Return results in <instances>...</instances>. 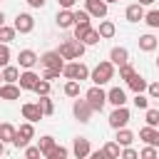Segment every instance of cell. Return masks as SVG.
<instances>
[{
  "label": "cell",
  "mask_w": 159,
  "mask_h": 159,
  "mask_svg": "<svg viewBox=\"0 0 159 159\" xmlns=\"http://www.w3.org/2000/svg\"><path fill=\"white\" fill-rule=\"evenodd\" d=\"M37 80H40V75H37V72H32V70H25V72H20V77H17V84H20V89H35Z\"/></svg>",
  "instance_id": "5bb4252c"
},
{
  "label": "cell",
  "mask_w": 159,
  "mask_h": 159,
  "mask_svg": "<svg viewBox=\"0 0 159 159\" xmlns=\"http://www.w3.org/2000/svg\"><path fill=\"white\" fill-rule=\"evenodd\" d=\"M55 144H57V142H55V137H50V134H45V137H40V144H37V147H40V152H42V157H47V154H50V152L55 149Z\"/></svg>",
  "instance_id": "4316f807"
},
{
  "label": "cell",
  "mask_w": 159,
  "mask_h": 159,
  "mask_svg": "<svg viewBox=\"0 0 159 159\" xmlns=\"http://www.w3.org/2000/svg\"><path fill=\"white\" fill-rule=\"evenodd\" d=\"M62 75H65L67 80L82 82V80H89V67H87L84 62H67V65L62 67Z\"/></svg>",
  "instance_id": "277c9868"
},
{
  "label": "cell",
  "mask_w": 159,
  "mask_h": 159,
  "mask_svg": "<svg viewBox=\"0 0 159 159\" xmlns=\"http://www.w3.org/2000/svg\"><path fill=\"white\" fill-rule=\"evenodd\" d=\"M147 94H149L152 99H159V82H152V84H147Z\"/></svg>",
  "instance_id": "f6af8a7d"
},
{
  "label": "cell",
  "mask_w": 159,
  "mask_h": 159,
  "mask_svg": "<svg viewBox=\"0 0 159 159\" xmlns=\"http://www.w3.org/2000/svg\"><path fill=\"white\" fill-rule=\"evenodd\" d=\"M45 2H47V0H27L30 7H45Z\"/></svg>",
  "instance_id": "c3c4849f"
},
{
  "label": "cell",
  "mask_w": 159,
  "mask_h": 159,
  "mask_svg": "<svg viewBox=\"0 0 159 159\" xmlns=\"http://www.w3.org/2000/svg\"><path fill=\"white\" fill-rule=\"evenodd\" d=\"M40 65L42 67H65V62H62V55L57 52V50H50V52H45L42 57H40Z\"/></svg>",
  "instance_id": "4fadbf2b"
},
{
  "label": "cell",
  "mask_w": 159,
  "mask_h": 159,
  "mask_svg": "<svg viewBox=\"0 0 159 159\" xmlns=\"http://www.w3.org/2000/svg\"><path fill=\"white\" fill-rule=\"evenodd\" d=\"M134 75V67L129 65V62H124V65H119V80H129Z\"/></svg>",
  "instance_id": "f35d334b"
},
{
  "label": "cell",
  "mask_w": 159,
  "mask_h": 159,
  "mask_svg": "<svg viewBox=\"0 0 159 159\" xmlns=\"http://www.w3.org/2000/svg\"><path fill=\"white\" fill-rule=\"evenodd\" d=\"M15 35H17V30H15V27H10V25H0V42L10 45V42L15 40Z\"/></svg>",
  "instance_id": "83f0119b"
},
{
  "label": "cell",
  "mask_w": 159,
  "mask_h": 159,
  "mask_svg": "<svg viewBox=\"0 0 159 159\" xmlns=\"http://www.w3.org/2000/svg\"><path fill=\"white\" fill-rule=\"evenodd\" d=\"M89 152H92L89 139H87V137H77L75 144H72V154H75L77 159H84V157H89Z\"/></svg>",
  "instance_id": "9a60e30c"
},
{
  "label": "cell",
  "mask_w": 159,
  "mask_h": 159,
  "mask_svg": "<svg viewBox=\"0 0 159 159\" xmlns=\"http://www.w3.org/2000/svg\"><path fill=\"white\" fill-rule=\"evenodd\" d=\"M65 94L67 97H80V82L77 80H67L65 82Z\"/></svg>",
  "instance_id": "d6a6232c"
},
{
  "label": "cell",
  "mask_w": 159,
  "mask_h": 159,
  "mask_svg": "<svg viewBox=\"0 0 159 159\" xmlns=\"http://www.w3.org/2000/svg\"><path fill=\"white\" fill-rule=\"evenodd\" d=\"M129 119H132L129 109H127L124 104H119V107H114V109H112V114H109V127H112V129L127 127V124H129Z\"/></svg>",
  "instance_id": "8992f818"
},
{
  "label": "cell",
  "mask_w": 159,
  "mask_h": 159,
  "mask_svg": "<svg viewBox=\"0 0 159 159\" xmlns=\"http://www.w3.org/2000/svg\"><path fill=\"white\" fill-rule=\"evenodd\" d=\"M144 112H147V114H144V122H147L149 127H159V109H152V107H147Z\"/></svg>",
  "instance_id": "1f68e13d"
},
{
  "label": "cell",
  "mask_w": 159,
  "mask_h": 159,
  "mask_svg": "<svg viewBox=\"0 0 159 159\" xmlns=\"http://www.w3.org/2000/svg\"><path fill=\"white\" fill-rule=\"evenodd\" d=\"M50 89H52V82H50V80H45V77H40L32 92H35V94L40 97V94H50Z\"/></svg>",
  "instance_id": "f546056e"
},
{
  "label": "cell",
  "mask_w": 159,
  "mask_h": 159,
  "mask_svg": "<svg viewBox=\"0 0 159 159\" xmlns=\"http://www.w3.org/2000/svg\"><path fill=\"white\" fill-rule=\"evenodd\" d=\"M55 22H57V27H62V30H67V27H72V25H75V15H72V10H67V7H62V10L57 12V17H55Z\"/></svg>",
  "instance_id": "d6986e66"
},
{
  "label": "cell",
  "mask_w": 159,
  "mask_h": 159,
  "mask_svg": "<svg viewBox=\"0 0 159 159\" xmlns=\"http://www.w3.org/2000/svg\"><path fill=\"white\" fill-rule=\"evenodd\" d=\"M20 84L17 82H2L0 84V99H5V102H15V99H20Z\"/></svg>",
  "instance_id": "9c48e42d"
},
{
  "label": "cell",
  "mask_w": 159,
  "mask_h": 159,
  "mask_svg": "<svg viewBox=\"0 0 159 159\" xmlns=\"http://www.w3.org/2000/svg\"><path fill=\"white\" fill-rule=\"evenodd\" d=\"M104 2H107V5H109V2H119V0H104Z\"/></svg>",
  "instance_id": "db71d44e"
},
{
  "label": "cell",
  "mask_w": 159,
  "mask_h": 159,
  "mask_svg": "<svg viewBox=\"0 0 159 159\" xmlns=\"http://www.w3.org/2000/svg\"><path fill=\"white\" fill-rule=\"evenodd\" d=\"M22 117L35 124V122H40L45 114H42V109L37 107V102H25V104H22Z\"/></svg>",
  "instance_id": "7c38bea8"
},
{
  "label": "cell",
  "mask_w": 159,
  "mask_h": 159,
  "mask_svg": "<svg viewBox=\"0 0 159 159\" xmlns=\"http://www.w3.org/2000/svg\"><path fill=\"white\" fill-rule=\"evenodd\" d=\"M5 65H10V47H7L5 42H0V70H2Z\"/></svg>",
  "instance_id": "74e56055"
},
{
  "label": "cell",
  "mask_w": 159,
  "mask_h": 159,
  "mask_svg": "<svg viewBox=\"0 0 159 159\" xmlns=\"http://www.w3.org/2000/svg\"><path fill=\"white\" fill-rule=\"evenodd\" d=\"M0 80H2V72H0Z\"/></svg>",
  "instance_id": "9f6ffc18"
},
{
  "label": "cell",
  "mask_w": 159,
  "mask_h": 159,
  "mask_svg": "<svg viewBox=\"0 0 159 159\" xmlns=\"http://www.w3.org/2000/svg\"><path fill=\"white\" fill-rule=\"evenodd\" d=\"M109 62H112L114 67L129 62V52H127V47H112V50H109Z\"/></svg>",
  "instance_id": "ac0fdd59"
},
{
  "label": "cell",
  "mask_w": 159,
  "mask_h": 159,
  "mask_svg": "<svg viewBox=\"0 0 159 159\" xmlns=\"http://www.w3.org/2000/svg\"><path fill=\"white\" fill-rule=\"evenodd\" d=\"M139 139L144 142V144H152V147H159V129L157 127H142L139 129Z\"/></svg>",
  "instance_id": "2e32d148"
},
{
  "label": "cell",
  "mask_w": 159,
  "mask_h": 159,
  "mask_svg": "<svg viewBox=\"0 0 159 159\" xmlns=\"http://www.w3.org/2000/svg\"><path fill=\"white\" fill-rule=\"evenodd\" d=\"M17 77H20V67H15V65L2 67V82H17Z\"/></svg>",
  "instance_id": "484cf974"
},
{
  "label": "cell",
  "mask_w": 159,
  "mask_h": 159,
  "mask_svg": "<svg viewBox=\"0 0 159 159\" xmlns=\"http://www.w3.org/2000/svg\"><path fill=\"white\" fill-rule=\"evenodd\" d=\"M2 154H5V142L0 139V157H2Z\"/></svg>",
  "instance_id": "816d5d0a"
},
{
  "label": "cell",
  "mask_w": 159,
  "mask_h": 159,
  "mask_svg": "<svg viewBox=\"0 0 159 159\" xmlns=\"http://www.w3.org/2000/svg\"><path fill=\"white\" fill-rule=\"evenodd\" d=\"M25 157L27 159H37V157H42V152H40V147H25Z\"/></svg>",
  "instance_id": "ee69618b"
},
{
  "label": "cell",
  "mask_w": 159,
  "mask_h": 159,
  "mask_svg": "<svg viewBox=\"0 0 159 159\" xmlns=\"http://www.w3.org/2000/svg\"><path fill=\"white\" fill-rule=\"evenodd\" d=\"M84 10L92 15V17H107V2L104 0H84Z\"/></svg>",
  "instance_id": "30bf717a"
},
{
  "label": "cell",
  "mask_w": 159,
  "mask_h": 159,
  "mask_svg": "<svg viewBox=\"0 0 159 159\" xmlns=\"http://www.w3.org/2000/svg\"><path fill=\"white\" fill-rule=\"evenodd\" d=\"M84 42L82 40H77V37H70V40H65L60 47H57V52L62 55V60H80L82 55H84Z\"/></svg>",
  "instance_id": "6da1fadb"
},
{
  "label": "cell",
  "mask_w": 159,
  "mask_h": 159,
  "mask_svg": "<svg viewBox=\"0 0 159 159\" xmlns=\"http://www.w3.org/2000/svg\"><path fill=\"white\" fill-rule=\"evenodd\" d=\"M127 84H129V89H132V92H147V84H149V82H147L142 75H137V72H134V75L127 80Z\"/></svg>",
  "instance_id": "7402d4cb"
},
{
  "label": "cell",
  "mask_w": 159,
  "mask_h": 159,
  "mask_svg": "<svg viewBox=\"0 0 159 159\" xmlns=\"http://www.w3.org/2000/svg\"><path fill=\"white\" fill-rule=\"evenodd\" d=\"M0 25H5V12L0 10Z\"/></svg>",
  "instance_id": "f5cc1de1"
},
{
  "label": "cell",
  "mask_w": 159,
  "mask_h": 159,
  "mask_svg": "<svg viewBox=\"0 0 159 159\" xmlns=\"http://www.w3.org/2000/svg\"><path fill=\"white\" fill-rule=\"evenodd\" d=\"M32 137H35V127H32V122H25V124L17 127V132H15V137H12V144H15L17 149H25Z\"/></svg>",
  "instance_id": "5b68a950"
},
{
  "label": "cell",
  "mask_w": 159,
  "mask_h": 159,
  "mask_svg": "<svg viewBox=\"0 0 159 159\" xmlns=\"http://www.w3.org/2000/svg\"><path fill=\"white\" fill-rule=\"evenodd\" d=\"M37 107L42 109V114H45V117L55 114V102L50 99V94H40V99H37Z\"/></svg>",
  "instance_id": "d4e9b609"
},
{
  "label": "cell",
  "mask_w": 159,
  "mask_h": 159,
  "mask_svg": "<svg viewBox=\"0 0 159 159\" xmlns=\"http://www.w3.org/2000/svg\"><path fill=\"white\" fill-rule=\"evenodd\" d=\"M134 107L137 109H147L149 107V94H144V92H134Z\"/></svg>",
  "instance_id": "836d02e7"
},
{
  "label": "cell",
  "mask_w": 159,
  "mask_h": 159,
  "mask_svg": "<svg viewBox=\"0 0 159 159\" xmlns=\"http://www.w3.org/2000/svg\"><path fill=\"white\" fill-rule=\"evenodd\" d=\"M97 32H99V37H102V40H109V37H114L117 27H114V22H112V20H102V22H99V27H97Z\"/></svg>",
  "instance_id": "603a6c76"
},
{
  "label": "cell",
  "mask_w": 159,
  "mask_h": 159,
  "mask_svg": "<svg viewBox=\"0 0 159 159\" xmlns=\"http://www.w3.org/2000/svg\"><path fill=\"white\" fill-rule=\"evenodd\" d=\"M72 15H75V25L77 22H89V12L87 10H72Z\"/></svg>",
  "instance_id": "7bdbcfd3"
},
{
  "label": "cell",
  "mask_w": 159,
  "mask_h": 159,
  "mask_svg": "<svg viewBox=\"0 0 159 159\" xmlns=\"http://www.w3.org/2000/svg\"><path fill=\"white\" fill-rule=\"evenodd\" d=\"M144 22L149 25V27H159V7L157 10H149V12H144Z\"/></svg>",
  "instance_id": "e575fe53"
},
{
  "label": "cell",
  "mask_w": 159,
  "mask_h": 159,
  "mask_svg": "<svg viewBox=\"0 0 159 159\" xmlns=\"http://www.w3.org/2000/svg\"><path fill=\"white\" fill-rule=\"evenodd\" d=\"M57 2H60V7H67V10H70V7H75L77 0H57Z\"/></svg>",
  "instance_id": "7dc6e473"
},
{
  "label": "cell",
  "mask_w": 159,
  "mask_h": 159,
  "mask_svg": "<svg viewBox=\"0 0 159 159\" xmlns=\"http://www.w3.org/2000/svg\"><path fill=\"white\" fill-rule=\"evenodd\" d=\"M139 157L142 159H157V147H152V144H147L142 152H139Z\"/></svg>",
  "instance_id": "b9f144b4"
},
{
  "label": "cell",
  "mask_w": 159,
  "mask_h": 159,
  "mask_svg": "<svg viewBox=\"0 0 159 159\" xmlns=\"http://www.w3.org/2000/svg\"><path fill=\"white\" fill-rule=\"evenodd\" d=\"M37 62H40V57H37L32 50H20V52H17V65H20L22 70H32Z\"/></svg>",
  "instance_id": "8fae6325"
},
{
  "label": "cell",
  "mask_w": 159,
  "mask_h": 159,
  "mask_svg": "<svg viewBox=\"0 0 159 159\" xmlns=\"http://www.w3.org/2000/svg\"><path fill=\"white\" fill-rule=\"evenodd\" d=\"M107 102H109V104H114V107L127 104V94H124V89H122V87H112V89L107 92Z\"/></svg>",
  "instance_id": "ffe728a7"
},
{
  "label": "cell",
  "mask_w": 159,
  "mask_h": 159,
  "mask_svg": "<svg viewBox=\"0 0 159 159\" xmlns=\"http://www.w3.org/2000/svg\"><path fill=\"white\" fill-rule=\"evenodd\" d=\"M60 75H62V70H60V67H45V75H42V77L52 82V80H57Z\"/></svg>",
  "instance_id": "60d3db41"
},
{
  "label": "cell",
  "mask_w": 159,
  "mask_h": 159,
  "mask_svg": "<svg viewBox=\"0 0 159 159\" xmlns=\"http://www.w3.org/2000/svg\"><path fill=\"white\" fill-rule=\"evenodd\" d=\"M92 107H89V102L87 99H75V104H72V114H75V119H80V122H89L92 119Z\"/></svg>",
  "instance_id": "52a82bcc"
},
{
  "label": "cell",
  "mask_w": 159,
  "mask_h": 159,
  "mask_svg": "<svg viewBox=\"0 0 159 159\" xmlns=\"http://www.w3.org/2000/svg\"><path fill=\"white\" fill-rule=\"evenodd\" d=\"M72 27H75V35H72V37H77V40H82V37L87 35V30H89L92 25H89V22H77V25H72Z\"/></svg>",
  "instance_id": "8d00e7d4"
},
{
  "label": "cell",
  "mask_w": 159,
  "mask_h": 159,
  "mask_svg": "<svg viewBox=\"0 0 159 159\" xmlns=\"http://www.w3.org/2000/svg\"><path fill=\"white\" fill-rule=\"evenodd\" d=\"M157 42H159V37H157Z\"/></svg>",
  "instance_id": "680465c9"
},
{
  "label": "cell",
  "mask_w": 159,
  "mask_h": 159,
  "mask_svg": "<svg viewBox=\"0 0 159 159\" xmlns=\"http://www.w3.org/2000/svg\"><path fill=\"white\" fill-rule=\"evenodd\" d=\"M99 40H102V37H99V32H97V30H94V27H89V30H87V35H84V37H82V42H84V45H87V47H89V45H97V42H99Z\"/></svg>",
  "instance_id": "d590c367"
},
{
  "label": "cell",
  "mask_w": 159,
  "mask_h": 159,
  "mask_svg": "<svg viewBox=\"0 0 159 159\" xmlns=\"http://www.w3.org/2000/svg\"><path fill=\"white\" fill-rule=\"evenodd\" d=\"M157 157H159V152H157Z\"/></svg>",
  "instance_id": "6f0895ef"
},
{
  "label": "cell",
  "mask_w": 159,
  "mask_h": 159,
  "mask_svg": "<svg viewBox=\"0 0 159 159\" xmlns=\"http://www.w3.org/2000/svg\"><path fill=\"white\" fill-rule=\"evenodd\" d=\"M137 2H139V5H154L157 0H137Z\"/></svg>",
  "instance_id": "f907efd6"
},
{
  "label": "cell",
  "mask_w": 159,
  "mask_h": 159,
  "mask_svg": "<svg viewBox=\"0 0 159 159\" xmlns=\"http://www.w3.org/2000/svg\"><path fill=\"white\" fill-rule=\"evenodd\" d=\"M20 35H30L32 30H35V20H32V15L30 12H17V17H15V25H12Z\"/></svg>",
  "instance_id": "ba28073f"
},
{
  "label": "cell",
  "mask_w": 159,
  "mask_h": 159,
  "mask_svg": "<svg viewBox=\"0 0 159 159\" xmlns=\"http://www.w3.org/2000/svg\"><path fill=\"white\" fill-rule=\"evenodd\" d=\"M114 142H117L119 147H129V144L134 142V134H132L127 127H119V129H117V137H114Z\"/></svg>",
  "instance_id": "cb8c5ba5"
},
{
  "label": "cell",
  "mask_w": 159,
  "mask_h": 159,
  "mask_svg": "<svg viewBox=\"0 0 159 159\" xmlns=\"http://www.w3.org/2000/svg\"><path fill=\"white\" fill-rule=\"evenodd\" d=\"M137 45H139V50H142V52H154L159 42H157V37H154V35H149V32H147V35H142V37L137 40Z\"/></svg>",
  "instance_id": "44dd1931"
},
{
  "label": "cell",
  "mask_w": 159,
  "mask_h": 159,
  "mask_svg": "<svg viewBox=\"0 0 159 159\" xmlns=\"http://www.w3.org/2000/svg\"><path fill=\"white\" fill-rule=\"evenodd\" d=\"M89 157H92V159H104L107 154H104V149H99V152H89Z\"/></svg>",
  "instance_id": "681fc988"
},
{
  "label": "cell",
  "mask_w": 159,
  "mask_h": 159,
  "mask_svg": "<svg viewBox=\"0 0 159 159\" xmlns=\"http://www.w3.org/2000/svg\"><path fill=\"white\" fill-rule=\"evenodd\" d=\"M157 67H159V57H157Z\"/></svg>",
  "instance_id": "11a10c76"
},
{
  "label": "cell",
  "mask_w": 159,
  "mask_h": 159,
  "mask_svg": "<svg viewBox=\"0 0 159 159\" xmlns=\"http://www.w3.org/2000/svg\"><path fill=\"white\" fill-rule=\"evenodd\" d=\"M15 132H17V129H15L10 122H2V124H0V139H2V142H12Z\"/></svg>",
  "instance_id": "f1b7e54d"
},
{
  "label": "cell",
  "mask_w": 159,
  "mask_h": 159,
  "mask_svg": "<svg viewBox=\"0 0 159 159\" xmlns=\"http://www.w3.org/2000/svg\"><path fill=\"white\" fill-rule=\"evenodd\" d=\"M124 17H127L129 22H142V20H144V5H139V2H132V5H127V10H124Z\"/></svg>",
  "instance_id": "e0dca14e"
},
{
  "label": "cell",
  "mask_w": 159,
  "mask_h": 159,
  "mask_svg": "<svg viewBox=\"0 0 159 159\" xmlns=\"http://www.w3.org/2000/svg\"><path fill=\"white\" fill-rule=\"evenodd\" d=\"M67 154H70V152H67L65 147H57V144H55V149H52V152L47 154V159H65Z\"/></svg>",
  "instance_id": "ab89813d"
},
{
  "label": "cell",
  "mask_w": 159,
  "mask_h": 159,
  "mask_svg": "<svg viewBox=\"0 0 159 159\" xmlns=\"http://www.w3.org/2000/svg\"><path fill=\"white\" fill-rule=\"evenodd\" d=\"M102 149H104V154H107V157H112V159H119V154H122V147H119L117 142H107Z\"/></svg>",
  "instance_id": "4dcf8cb0"
},
{
  "label": "cell",
  "mask_w": 159,
  "mask_h": 159,
  "mask_svg": "<svg viewBox=\"0 0 159 159\" xmlns=\"http://www.w3.org/2000/svg\"><path fill=\"white\" fill-rule=\"evenodd\" d=\"M112 77H114V65H112L109 60H102V62H97V67L89 72V80H92L94 84H107Z\"/></svg>",
  "instance_id": "7a4b0ae2"
},
{
  "label": "cell",
  "mask_w": 159,
  "mask_h": 159,
  "mask_svg": "<svg viewBox=\"0 0 159 159\" xmlns=\"http://www.w3.org/2000/svg\"><path fill=\"white\" fill-rule=\"evenodd\" d=\"M84 99L89 102V107H92L94 112H102L104 104H107V92L102 89V84H94V87H89V89L84 92Z\"/></svg>",
  "instance_id": "3957f363"
},
{
  "label": "cell",
  "mask_w": 159,
  "mask_h": 159,
  "mask_svg": "<svg viewBox=\"0 0 159 159\" xmlns=\"http://www.w3.org/2000/svg\"><path fill=\"white\" fill-rule=\"evenodd\" d=\"M119 157H124V159H137L139 154H137L132 147H122V154H119Z\"/></svg>",
  "instance_id": "bcb514c9"
}]
</instances>
